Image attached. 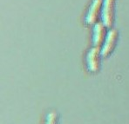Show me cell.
<instances>
[{
  "label": "cell",
  "mask_w": 129,
  "mask_h": 124,
  "mask_svg": "<svg viewBox=\"0 0 129 124\" xmlns=\"http://www.w3.org/2000/svg\"><path fill=\"white\" fill-rule=\"evenodd\" d=\"M111 4L112 0H106L105 5H104V11H103V18L105 20V22H110L111 20Z\"/></svg>",
  "instance_id": "6da1fadb"
}]
</instances>
